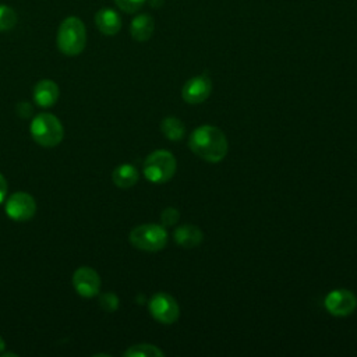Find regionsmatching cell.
Listing matches in <instances>:
<instances>
[{
	"label": "cell",
	"instance_id": "cell-1",
	"mask_svg": "<svg viewBox=\"0 0 357 357\" xmlns=\"http://www.w3.org/2000/svg\"><path fill=\"white\" fill-rule=\"evenodd\" d=\"M190 149L202 160L218 163L225 159L229 151V142L225 132L215 126H199L188 138Z\"/></svg>",
	"mask_w": 357,
	"mask_h": 357
},
{
	"label": "cell",
	"instance_id": "cell-2",
	"mask_svg": "<svg viewBox=\"0 0 357 357\" xmlns=\"http://www.w3.org/2000/svg\"><path fill=\"white\" fill-rule=\"evenodd\" d=\"M59 50L66 56L79 54L86 45V29L84 22L75 17L70 15L61 21L56 36Z\"/></svg>",
	"mask_w": 357,
	"mask_h": 357
},
{
	"label": "cell",
	"instance_id": "cell-3",
	"mask_svg": "<svg viewBox=\"0 0 357 357\" xmlns=\"http://www.w3.org/2000/svg\"><path fill=\"white\" fill-rule=\"evenodd\" d=\"M29 132L33 141L45 148L59 145L64 137L61 121L50 113H39L35 116L31 121Z\"/></svg>",
	"mask_w": 357,
	"mask_h": 357
},
{
	"label": "cell",
	"instance_id": "cell-4",
	"mask_svg": "<svg viewBox=\"0 0 357 357\" xmlns=\"http://www.w3.org/2000/svg\"><path fill=\"white\" fill-rule=\"evenodd\" d=\"M176 167L177 163L172 152L166 149H156L146 156L142 170L148 181L162 184L174 176Z\"/></svg>",
	"mask_w": 357,
	"mask_h": 357
},
{
	"label": "cell",
	"instance_id": "cell-5",
	"mask_svg": "<svg viewBox=\"0 0 357 357\" xmlns=\"http://www.w3.org/2000/svg\"><path fill=\"white\" fill-rule=\"evenodd\" d=\"M128 238L132 247L142 251H148V252H156L166 247L167 231L160 225L145 223L134 227L130 231Z\"/></svg>",
	"mask_w": 357,
	"mask_h": 357
},
{
	"label": "cell",
	"instance_id": "cell-6",
	"mask_svg": "<svg viewBox=\"0 0 357 357\" xmlns=\"http://www.w3.org/2000/svg\"><path fill=\"white\" fill-rule=\"evenodd\" d=\"M151 315L160 324L172 325L178 319L180 307L176 298L167 293H156L148 303Z\"/></svg>",
	"mask_w": 357,
	"mask_h": 357
},
{
	"label": "cell",
	"instance_id": "cell-7",
	"mask_svg": "<svg viewBox=\"0 0 357 357\" xmlns=\"http://www.w3.org/2000/svg\"><path fill=\"white\" fill-rule=\"evenodd\" d=\"M4 211L7 216L15 222H25L33 218L36 212V202L28 192H14L6 199Z\"/></svg>",
	"mask_w": 357,
	"mask_h": 357
},
{
	"label": "cell",
	"instance_id": "cell-8",
	"mask_svg": "<svg viewBox=\"0 0 357 357\" xmlns=\"http://www.w3.org/2000/svg\"><path fill=\"white\" fill-rule=\"evenodd\" d=\"M324 305L331 315L347 317L357 308V297L346 289H335L326 294Z\"/></svg>",
	"mask_w": 357,
	"mask_h": 357
},
{
	"label": "cell",
	"instance_id": "cell-9",
	"mask_svg": "<svg viewBox=\"0 0 357 357\" xmlns=\"http://www.w3.org/2000/svg\"><path fill=\"white\" fill-rule=\"evenodd\" d=\"M212 91V82L208 75H195L181 88V98L190 105H198L206 100Z\"/></svg>",
	"mask_w": 357,
	"mask_h": 357
},
{
	"label": "cell",
	"instance_id": "cell-10",
	"mask_svg": "<svg viewBox=\"0 0 357 357\" xmlns=\"http://www.w3.org/2000/svg\"><path fill=\"white\" fill-rule=\"evenodd\" d=\"M73 286L82 297H93L100 290V276L89 266L78 268L73 275Z\"/></svg>",
	"mask_w": 357,
	"mask_h": 357
},
{
	"label": "cell",
	"instance_id": "cell-11",
	"mask_svg": "<svg viewBox=\"0 0 357 357\" xmlns=\"http://www.w3.org/2000/svg\"><path fill=\"white\" fill-rule=\"evenodd\" d=\"M95 25L103 35L113 36L121 29V17L116 10L105 7L95 14Z\"/></svg>",
	"mask_w": 357,
	"mask_h": 357
},
{
	"label": "cell",
	"instance_id": "cell-12",
	"mask_svg": "<svg viewBox=\"0 0 357 357\" xmlns=\"http://www.w3.org/2000/svg\"><path fill=\"white\" fill-rule=\"evenodd\" d=\"M32 96L40 107H50L59 99V85L52 79H40L33 86Z\"/></svg>",
	"mask_w": 357,
	"mask_h": 357
},
{
	"label": "cell",
	"instance_id": "cell-13",
	"mask_svg": "<svg viewBox=\"0 0 357 357\" xmlns=\"http://www.w3.org/2000/svg\"><path fill=\"white\" fill-rule=\"evenodd\" d=\"M174 241L183 248L198 247L204 240V233L194 225H181L174 230Z\"/></svg>",
	"mask_w": 357,
	"mask_h": 357
},
{
	"label": "cell",
	"instance_id": "cell-14",
	"mask_svg": "<svg viewBox=\"0 0 357 357\" xmlns=\"http://www.w3.org/2000/svg\"><path fill=\"white\" fill-rule=\"evenodd\" d=\"M155 29V21L149 14H139L130 24V33L137 42H146Z\"/></svg>",
	"mask_w": 357,
	"mask_h": 357
},
{
	"label": "cell",
	"instance_id": "cell-15",
	"mask_svg": "<svg viewBox=\"0 0 357 357\" xmlns=\"http://www.w3.org/2000/svg\"><path fill=\"white\" fill-rule=\"evenodd\" d=\"M138 170L135 169V166L130 165V163H123L119 165L117 167H114V170L112 172V180L113 183L119 187V188H131L134 184H137L138 181Z\"/></svg>",
	"mask_w": 357,
	"mask_h": 357
},
{
	"label": "cell",
	"instance_id": "cell-16",
	"mask_svg": "<svg viewBox=\"0 0 357 357\" xmlns=\"http://www.w3.org/2000/svg\"><path fill=\"white\" fill-rule=\"evenodd\" d=\"M160 131L163 132V135L170 139V141H180L184 137L185 132V127L183 124V121L177 117L169 116L165 117L160 123Z\"/></svg>",
	"mask_w": 357,
	"mask_h": 357
},
{
	"label": "cell",
	"instance_id": "cell-17",
	"mask_svg": "<svg viewBox=\"0 0 357 357\" xmlns=\"http://www.w3.org/2000/svg\"><path fill=\"white\" fill-rule=\"evenodd\" d=\"M165 353L155 344L139 343L124 351V357H162Z\"/></svg>",
	"mask_w": 357,
	"mask_h": 357
},
{
	"label": "cell",
	"instance_id": "cell-18",
	"mask_svg": "<svg viewBox=\"0 0 357 357\" xmlns=\"http://www.w3.org/2000/svg\"><path fill=\"white\" fill-rule=\"evenodd\" d=\"M17 24V13L7 4H0V31H10Z\"/></svg>",
	"mask_w": 357,
	"mask_h": 357
},
{
	"label": "cell",
	"instance_id": "cell-19",
	"mask_svg": "<svg viewBox=\"0 0 357 357\" xmlns=\"http://www.w3.org/2000/svg\"><path fill=\"white\" fill-rule=\"evenodd\" d=\"M99 305L106 312H114L119 308V297L114 293H103L99 297Z\"/></svg>",
	"mask_w": 357,
	"mask_h": 357
},
{
	"label": "cell",
	"instance_id": "cell-20",
	"mask_svg": "<svg viewBox=\"0 0 357 357\" xmlns=\"http://www.w3.org/2000/svg\"><path fill=\"white\" fill-rule=\"evenodd\" d=\"M146 0H114L116 6L127 14H134L142 8Z\"/></svg>",
	"mask_w": 357,
	"mask_h": 357
},
{
	"label": "cell",
	"instance_id": "cell-21",
	"mask_svg": "<svg viewBox=\"0 0 357 357\" xmlns=\"http://www.w3.org/2000/svg\"><path fill=\"white\" fill-rule=\"evenodd\" d=\"M178 219H180V212L173 206L165 208L160 213V222L163 226H173L178 222Z\"/></svg>",
	"mask_w": 357,
	"mask_h": 357
},
{
	"label": "cell",
	"instance_id": "cell-22",
	"mask_svg": "<svg viewBox=\"0 0 357 357\" xmlns=\"http://www.w3.org/2000/svg\"><path fill=\"white\" fill-rule=\"evenodd\" d=\"M31 112H32V107H31L29 103H26V102H20V103L17 105V113H18V116L26 117V116L31 114Z\"/></svg>",
	"mask_w": 357,
	"mask_h": 357
},
{
	"label": "cell",
	"instance_id": "cell-23",
	"mask_svg": "<svg viewBox=\"0 0 357 357\" xmlns=\"http://www.w3.org/2000/svg\"><path fill=\"white\" fill-rule=\"evenodd\" d=\"M7 181L4 178V176L0 173V204L4 201L6 195H7Z\"/></svg>",
	"mask_w": 357,
	"mask_h": 357
},
{
	"label": "cell",
	"instance_id": "cell-24",
	"mask_svg": "<svg viewBox=\"0 0 357 357\" xmlns=\"http://www.w3.org/2000/svg\"><path fill=\"white\" fill-rule=\"evenodd\" d=\"M148 3H149V6H151V7H153V8H159V7H162V6H163L165 0H148Z\"/></svg>",
	"mask_w": 357,
	"mask_h": 357
},
{
	"label": "cell",
	"instance_id": "cell-25",
	"mask_svg": "<svg viewBox=\"0 0 357 357\" xmlns=\"http://www.w3.org/2000/svg\"><path fill=\"white\" fill-rule=\"evenodd\" d=\"M4 347H6V343H4V339L0 336V353L4 350Z\"/></svg>",
	"mask_w": 357,
	"mask_h": 357
}]
</instances>
